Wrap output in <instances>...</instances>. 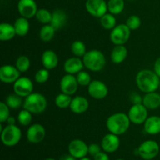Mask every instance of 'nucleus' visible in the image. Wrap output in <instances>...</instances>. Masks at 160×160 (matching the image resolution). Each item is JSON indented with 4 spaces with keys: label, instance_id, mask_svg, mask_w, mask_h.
Segmentation results:
<instances>
[{
    "label": "nucleus",
    "instance_id": "obj_45",
    "mask_svg": "<svg viewBox=\"0 0 160 160\" xmlns=\"http://www.w3.org/2000/svg\"><path fill=\"white\" fill-rule=\"evenodd\" d=\"M17 120H16V118L12 116H10L9 118L7 119L6 123H7V125H14L16 124V122H17Z\"/></svg>",
    "mask_w": 160,
    "mask_h": 160
},
{
    "label": "nucleus",
    "instance_id": "obj_15",
    "mask_svg": "<svg viewBox=\"0 0 160 160\" xmlns=\"http://www.w3.org/2000/svg\"><path fill=\"white\" fill-rule=\"evenodd\" d=\"M20 78V72L16 67L12 65H3L0 68V80L5 84H12Z\"/></svg>",
    "mask_w": 160,
    "mask_h": 160
},
{
    "label": "nucleus",
    "instance_id": "obj_33",
    "mask_svg": "<svg viewBox=\"0 0 160 160\" xmlns=\"http://www.w3.org/2000/svg\"><path fill=\"white\" fill-rule=\"evenodd\" d=\"M35 17L38 21L43 25L49 24L52 21V12H50V11L46 9H39L36 13Z\"/></svg>",
    "mask_w": 160,
    "mask_h": 160
},
{
    "label": "nucleus",
    "instance_id": "obj_6",
    "mask_svg": "<svg viewBox=\"0 0 160 160\" xmlns=\"http://www.w3.org/2000/svg\"><path fill=\"white\" fill-rule=\"evenodd\" d=\"M131 30L126 23H120L117 25L112 30H111L110 41L115 45H125L131 37Z\"/></svg>",
    "mask_w": 160,
    "mask_h": 160
},
{
    "label": "nucleus",
    "instance_id": "obj_18",
    "mask_svg": "<svg viewBox=\"0 0 160 160\" xmlns=\"http://www.w3.org/2000/svg\"><path fill=\"white\" fill-rule=\"evenodd\" d=\"M84 67V65L83 62V59H81L80 57H77V56L67 59L63 65V68L66 73L73 75L81 72Z\"/></svg>",
    "mask_w": 160,
    "mask_h": 160
},
{
    "label": "nucleus",
    "instance_id": "obj_24",
    "mask_svg": "<svg viewBox=\"0 0 160 160\" xmlns=\"http://www.w3.org/2000/svg\"><path fill=\"white\" fill-rule=\"evenodd\" d=\"M142 104L148 109H156L160 107V94L158 92L145 93Z\"/></svg>",
    "mask_w": 160,
    "mask_h": 160
},
{
    "label": "nucleus",
    "instance_id": "obj_47",
    "mask_svg": "<svg viewBox=\"0 0 160 160\" xmlns=\"http://www.w3.org/2000/svg\"><path fill=\"white\" fill-rule=\"evenodd\" d=\"M44 160H56V159H53V158H48V159H44Z\"/></svg>",
    "mask_w": 160,
    "mask_h": 160
},
{
    "label": "nucleus",
    "instance_id": "obj_11",
    "mask_svg": "<svg viewBox=\"0 0 160 160\" xmlns=\"http://www.w3.org/2000/svg\"><path fill=\"white\" fill-rule=\"evenodd\" d=\"M88 92L92 98L96 100H101L107 96L109 89L104 82L99 80H94L88 86Z\"/></svg>",
    "mask_w": 160,
    "mask_h": 160
},
{
    "label": "nucleus",
    "instance_id": "obj_39",
    "mask_svg": "<svg viewBox=\"0 0 160 160\" xmlns=\"http://www.w3.org/2000/svg\"><path fill=\"white\" fill-rule=\"evenodd\" d=\"M10 108L6 105L5 102H0V123H3L6 122L7 119L10 117Z\"/></svg>",
    "mask_w": 160,
    "mask_h": 160
},
{
    "label": "nucleus",
    "instance_id": "obj_1",
    "mask_svg": "<svg viewBox=\"0 0 160 160\" xmlns=\"http://www.w3.org/2000/svg\"><path fill=\"white\" fill-rule=\"evenodd\" d=\"M137 87L144 93H149L157 91L159 88L160 78L154 70H142L137 73L135 78Z\"/></svg>",
    "mask_w": 160,
    "mask_h": 160
},
{
    "label": "nucleus",
    "instance_id": "obj_17",
    "mask_svg": "<svg viewBox=\"0 0 160 160\" xmlns=\"http://www.w3.org/2000/svg\"><path fill=\"white\" fill-rule=\"evenodd\" d=\"M120 140L117 134L109 133L102 138L101 142L102 149L107 153H113L119 148Z\"/></svg>",
    "mask_w": 160,
    "mask_h": 160
},
{
    "label": "nucleus",
    "instance_id": "obj_20",
    "mask_svg": "<svg viewBox=\"0 0 160 160\" xmlns=\"http://www.w3.org/2000/svg\"><path fill=\"white\" fill-rule=\"evenodd\" d=\"M89 102L85 97L78 95L72 98L70 109L73 113L82 114L88 109Z\"/></svg>",
    "mask_w": 160,
    "mask_h": 160
},
{
    "label": "nucleus",
    "instance_id": "obj_46",
    "mask_svg": "<svg viewBox=\"0 0 160 160\" xmlns=\"http://www.w3.org/2000/svg\"><path fill=\"white\" fill-rule=\"evenodd\" d=\"M79 160H91V159H89V158H88V157H83V158H81V159H80Z\"/></svg>",
    "mask_w": 160,
    "mask_h": 160
},
{
    "label": "nucleus",
    "instance_id": "obj_38",
    "mask_svg": "<svg viewBox=\"0 0 160 160\" xmlns=\"http://www.w3.org/2000/svg\"><path fill=\"white\" fill-rule=\"evenodd\" d=\"M48 78H49V71L45 68L38 70L34 75V80L38 84H44L47 82Z\"/></svg>",
    "mask_w": 160,
    "mask_h": 160
},
{
    "label": "nucleus",
    "instance_id": "obj_31",
    "mask_svg": "<svg viewBox=\"0 0 160 160\" xmlns=\"http://www.w3.org/2000/svg\"><path fill=\"white\" fill-rule=\"evenodd\" d=\"M5 102L6 103L8 106L12 109H17L23 105V101L22 99V97L17 95L16 93L9 95L6 98Z\"/></svg>",
    "mask_w": 160,
    "mask_h": 160
},
{
    "label": "nucleus",
    "instance_id": "obj_5",
    "mask_svg": "<svg viewBox=\"0 0 160 160\" xmlns=\"http://www.w3.org/2000/svg\"><path fill=\"white\" fill-rule=\"evenodd\" d=\"M22 131L17 125H6L1 131V140L4 145L12 147L20 142Z\"/></svg>",
    "mask_w": 160,
    "mask_h": 160
},
{
    "label": "nucleus",
    "instance_id": "obj_13",
    "mask_svg": "<svg viewBox=\"0 0 160 160\" xmlns=\"http://www.w3.org/2000/svg\"><path fill=\"white\" fill-rule=\"evenodd\" d=\"M17 10L21 17L29 20L35 17L38 9L34 0H19L17 3Z\"/></svg>",
    "mask_w": 160,
    "mask_h": 160
},
{
    "label": "nucleus",
    "instance_id": "obj_22",
    "mask_svg": "<svg viewBox=\"0 0 160 160\" xmlns=\"http://www.w3.org/2000/svg\"><path fill=\"white\" fill-rule=\"evenodd\" d=\"M67 22V13L62 9H57L52 12V17L50 24L56 29V31H59L66 25Z\"/></svg>",
    "mask_w": 160,
    "mask_h": 160
},
{
    "label": "nucleus",
    "instance_id": "obj_27",
    "mask_svg": "<svg viewBox=\"0 0 160 160\" xmlns=\"http://www.w3.org/2000/svg\"><path fill=\"white\" fill-rule=\"evenodd\" d=\"M56 31L51 24H45L42 27L39 32V36L42 42H48L54 38Z\"/></svg>",
    "mask_w": 160,
    "mask_h": 160
},
{
    "label": "nucleus",
    "instance_id": "obj_23",
    "mask_svg": "<svg viewBox=\"0 0 160 160\" xmlns=\"http://www.w3.org/2000/svg\"><path fill=\"white\" fill-rule=\"evenodd\" d=\"M128 55V48L124 45H116L111 52V61L115 64H120L124 62Z\"/></svg>",
    "mask_w": 160,
    "mask_h": 160
},
{
    "label": "nucleus",
    "instance_id": "obj_35",
    "mask_svg": "<svg viewBox=\"0 0 160 160\" xmlns=\"http://www.w3.org/2000/svg\"><path fill=\"white\" fill-rule=\"evenodd\" d=\"M17 120L22 126H29L32 122V113L30 111L23 109L20 111Z\"/></svg>",
    "mask_w": 160,
    "mask_h": 160
},
{
    "label": "nucleus",
    "instance_id": "obj_42",
    "mask_svg": "<svg viewBox=\"0 0 160 160\" xmlns=\"http://www.w3.org/2000/svg\"><path fill=\"white\" fill-rule=\"evenodd\" d=\"M94 160H109L108 153L106 152H100L94 156Z\"/></svg>",
    "mask_w": 160,
    "mask_h": 160
},
{
    "label": "nucleus",
    "instance_id": "obj_41",
    "mask_svg": "<svg viewBox=\"0 0 160 160\" xmlns=\"http://www.w3.org/2000/svg\"><path fill=\"white\" fill-rule=\"evenodd\" d=\"M101 148L102 147L98 144H91L88 146V154H90L92 156H95V155H97L101 152Z\"/></svg>",
    "mask_w": 160,
    "mask_h": 160
},
{
    "label": "nucleus",
    "instance_id": "obj_12",
    "mask_svg": "<svg viewBox=\"0 0 160 160\" xmlns=\"http://www.w3.org/2000/svg\"><path fill=\"white\" fill-rule=\"evenodd\" d=\"M46 131L41 123H34L28 128L27 131V139L30 143L38 144L45 139Z\"/></svg>",
    "mask_w": 160,
    "mask_h": 160
},
{
    "label": "nucleus",
    "instance_id": "obj_21",
    "mask_svg": "<svg viewBox=\"0 0 160 160\" xmlns=\"http://www.w3.org/2000/svg\"><path fill=\"white\" fill-rule=\"evenodd\" d=\"M144 130L150 135L160 134V117L151 116L147 118L144 123Z\"/></svg>",
    "mask_w": 160,
    "mask_h": 160
},
{
    "label": "nucleus",
    "instance_id": "obj_25",
    "mask_svg": "<svg viewBox=\"0 0 160 160\" xmlns=\"http://www.w3.org/2000/svg\"><path fill=\"white\" fill-rule=\"evenodd\" d=\"M17 35L20 37H24L28 34L30 30V23L28 19L20 17L15 20L13 23Z\"/></svg>",
    "mask_w": 160,
    "mask_h": 160
},
{
    "label": "nucleus",
    "instance_id": "obj_9",
    "mask_svg": "<svg viewBox=\"0 0 160 160\" xmlns=\"http://www.w3.org/2000/svg\"><path fill=\"white\" fill-rule=\"evenodd\" d=\"M85 9L91 16L96 18H101L107 12V3L105 0H87Z\"/></svg>",
    "mask_w": 160,
    "mask_h": 160
},
{
    "label": "nucleus",
    "instance_id": "obj_30",
    "mask_svg": "<svg viewBox=\"0 0 160 160\" xmlns=\"http://www.w3.org/2000/svg\"><path fill=\"white\" fill-rule=\"evenodd\" d=\"M72 98H71V95L62 92L55 98V104L59 109H67L70 107Z\"/></svg>",
    "mask_w": 160,
    "mask_h": 160
},
{
    "label": "nucleus",
    "instance_id": "obj_26",
    "mask_svg": "<svg viewBox=\"0 0 160 160\" xmlns=\"http://www.w3.org/2000/svg\"><path fill=\"white\" fill-rule=\"evenodd\" d=\"M17 35L13 25L9 23H2L0 25V40L2 42L10 41Z\"/></svg>",
    "mask_w": 160,
    "mask_h": 160
},
{
    "label": "nucleus",
    "instance_id": "obj_48",
    "mask_svg": "<svg viewBox=\"0 0 160 160\" xmlns=\"http://www.w3.org/2000/svg\"><path fill=\"white\" fill-rule=\"evenodd\" d=\"M117 160H124V159H117Z\"/></svg>",
    "mask_w": 160,
    "mask_h": 160
},
{
    "label": "nucleus",
    "instance_id": "obj_29",
    "mask_svg": "<svg viewBox=\"0 0 160 160\" xmlns=\"http://www.w3.org/2000/svg\"><path fill=\"white\" fill-rule=\"evenodd\" d=\"M100 23L104 29L112 30L117 26V19H116L115 15L110 12L109 13L106 12L100 18Z\"/></svg>",
    "mask_w": 160,
    "mask_h": 160
},
{
    "label": "nucleus",
    "instance_id": "obj_28",
    "mask_svg": "<svg viewBox=\"0 0 160 160\" xmlns=\"http://www.w3.org/2000/svg\"><path fill=\"white\" fill-rule=\"evenodd\" d=\"M108 11L113 15H118L125 8L124 0H109L107 2Z\"/></svg>",
    "mask_w": 160,
    "mask_h": 160
},
{
    "label": "nucleus",
    "instance_id": "obj_49",
    "mask_svg": "<svg viewBox=\"0 0 160 160\" xmlns=\"http://www.w3.org/2000/svg\"><path fill=\"white\" fill-rule=\"evenodd\" d=\"M128 1H134V0H128Z\"/></svg>",
    "mask_w": 160,
    "mask_h": 160
},
{
    "label": "nucleus",
    "instance_id": "obj_4",
    "mask_svg": "<svg viewBox=\"0 0 160 160\" xmlns=\"http://www.w3.org/2000/svg\"><path fill=\"white\" fill-rule=\"evenodd\" d=\"M48 106L46 98L38 92H32L23 101V109L30 111L32 114H40L45 112Z\"/></svg>",
    "mask_w": 160,
    "mask_h": 160
},
{
    "label": "nucleus",
    "instance_id": "obj_50",
    "mask_svg": "<svg viewBox=\"0 0 160 160\" xmlns=\"http://www.w3.org/2000/svg\"><path fill=\"white\" fill-rule=\"evenodd\" d=\"M159 90H160V84H159Z\"/></svg>",
    "mask_w": 160,
    "mask_h": 160
},
{
    "label": "nucleus",
    "instance_id": "obj_37",
    "mask_svg": "<svg viewBox=\"0 0 160 160\" xmlns=\"http://www.w3.org/2000/svg\"><path fill=\"white\" fill-rule=\"evenodd\" d=\"M141 24H142V20H141L140 17L137 15L130 16L126 21V25L131 31L138 30L140 28Z\"/></svg>",
    "mask_w": 160,
    "mask_h": 160
},
{
    "label": "nucleus",
    "instance_id": "obj_10",
    "mask_svg": "<svg viewBox=\"0 0 160 160\" xmlns=\"http://www.w3.org/2000/svg\"><path fill=\"white\" fill-rule=\"evenodd\" d=\"M34 90V84L31 80L27 77H20L13 83V92L22 98H26Z\"/></svg>",
    "mask_w": 160,
    "mask_h": 160
},
{
    "label": "nucleus",
    "instance_id": "obj_16",
    "mask_svg": "<svg viewBox=\"0 0 160 160\" xmlns=\"http://www.w3.org/2000/svg\"><path fill=\"white\" fill-rule=\"evenodd\" d=\"M68 151L71 156L77 159H80L87 156L88 153V146L84 141L81 139H74L69 144Z\"/></svg>",
    "mask_w": 160,
    "mask_h": 160
},
{
    "label": "nucleus",
    "instance_id": "obj_43",
    "mask_svg": "<svg viewBox=\"0 0 160 160\" xmlns=\"http://www.w3.org/2000/svg\"><path fill=\"white\" fill-rule=\"evenodd\" d=\"M154 71L160 78V57L158 58L154 63Z\"/></svg>",
    "mask_w": 160,
    "mask_h": 160
},
{
    "label": "nucleus",
    "instance_id": "obj_7",
    "mask_svg": "<svg viewBox=\"0 0 160 160\" xmlns=\"http://www.w3.org/2000/svg\"><path fill=\"white\" fill-rule=\"evenodd\" d=\"M138 154L145 160H152L159 152V145L156 141L147 140L142 142L137 149Z\"/></svg>",
    "mask_w": 160,
    "mask_h": 160
},
{
    "label": "nucleus",
    "instance_id": "obj_3",
    "mask_svg": "<svg viewBox=\"0 0 160 160\" xmlns=\"http://www.w3.org/2000/svg\"><path fill=\"white\" fill-rule=\"evenodd\" d=\"M84 67L93 72L102 70L106 63L105 55L98 49L89 50L82 58Z\"/></svg>",
    "mask_w": 160,
    "mask_h": 160
},
{
    "label": "nucleus",
    "instance_id": "obj_44",
    "mask_svg": "<svg viewBox=\"0 0 160 160\" xmlns=\"http://www.w3.org/2000/svg\"><path fill=\"white\" fill-rule=\"evenodd\" d=\"M59 160H77V159L69 153V154H65L61 156Z\"/></svg>",
    "mask_w": 160,
    "mask_h": 160
},
{
    "label": "nucleus",
    "instance_id": "obj_19",
    "mask_svg": "<svg viewBox=\"0 0 160 160\" xmlns=\"http://www.w3.org/2000/svg\"><path fill=\"white\" fill-rule=\"evenodd\" d=\"M42 66L48 70H54L59 63V58L57 54L52 50H45L41 57Z\"/></svg>",
    "mask_w": 160,
    "mask_h": 160
},
{
    "label": "nucleus",
    "instance_id": "obj_2",
    "mask_svg": "<svg viewBox=\"0 0 160 160\" xmlns=\"http://www.w3.org/2000/svg\"><path fill=\"white\" fill-rule=\"evenodd\" d=\"M131 123L128 114L124 112H116L108 117L106 126L109 133L120 136L128 131Z\"/></svg>",
    "mask_w": 160,
    "mask_h": 160
},
{
    "label": "nucleus",
    "instance_id": "obj_34",
    "mask_svg": "<svg viewBox=\"0 0 160 160\" xmlns=\"http://www.w3.org/2000/svg\"><path fill=\"white\" fill-rule=\"evenodd\" d=\"M15 67L18 69L20 73H25L31 67V61L28 56H20L16 60Z\"/></svg>",
    "mask_w": 160,
    "mask_h": 160
},
{
    "label": "nucleus",
    "instance_id": "obj_32",
    "mask_svg": "<svg viewBox=\"0 0 160 160\" xmlns=\"http://www.w3.org/2000/svg\"><path fill=\"white\" fill-rule=\"evenodd\" d=\"M71 52L74 56L77 57L83 58V56L86 54L87 52V48H86V45L82 41L77 40L72 43L71 45Z\"/></svg>",
    "mask_w": 160,
    "mask_h": 160
},
{
    "label": "nucleus",
    "instance_id": "obj_36",
    "mask_svg": "<svg viewBox=\"0 0 160 160\" xmlns=\"http://www.w3.org/2000/svg\"><path fill=\"white\" fill-rule=\"evenodd\" d=\"M76 78H77V80H78V84H79V85L82 86V87L88 86L89 84H90V83L92 82V78H91V75L86 71H83V70H81V72L77 73Z\"/></svg>",
    "mask_w": 160,
    "mask_h": 160
},
{
    "label": "nucleus",
    "instance_id": "obj_14",
    "mask_svg": "<svg viewBox=\"0 0 160 160\" xmlns=\"http://www.w3.org/2000/svg\"><path fill=\"white\" fill-rule=\"evenodd\" d=\"M79 84L78 82L76 76L73 74L67 73L64 75L59 82V88L61 92L67 95H72L77 92Z\"/></svg>",
    "mask_w": 160,
    "mask_h": 160
},
{
    "label": "nucleus",
    "instance_id": "obj_40",
    "mask_svg": "<svg viewBox=\"0 0 160 160\" xmlns=\"http://www.w3.org/2000/svg\"><path fill=\"white\" fill-rule=\"evenodd\" d=\"M129 98L130 101L133 105L142 104V102H143V97L141 96L140 94L137 93L135 92H133L130 94Z\"/></svg>",
    "mask_w": 160,
    "mask_h": 160
},
{
    "label": "nucleus",
    "instance_id": "obj_8",
    "mask_svg": "<svg viewBox=\"0 0 160 160\" xmlns=\"http://www.w3.org/2000/svg\"><path fill=\"white\" fill-rule=\"evenodd\" d=\"M128 115L132 123L136 125L142 124L148 117V109L143 104L132 105Z\"/></svg>",
    "mask_w": 160,
    "mask_h": 160
}]
</instances>
